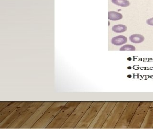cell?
I'll use <instances>...</instances> for the list:
<instances>
[{"label": "cell", "instance_id": "1", "mask_svg": "<svg viewBox=\"0 0 153 129\" xmlns=\"http://www.w3.org/2000/svg\"><path fill=\"white\" fill-rule=\"evenodd\" d=\"M127 42V38L123 36H117L112 38L111 42L112 44L117 46L122 45Z\"/></svg>", "mask_w": 153, "mask_h": 129}, {"label": "cell", "instance_id": "2", "mask_svg": "<svg viewBox=\"0 0 153 129\" xmlns=\"http://www.w3.org/2000/svg\"><path fill=\"white\" fill-rule=\"evenodd\" d=\"M129 39L134 44H140L145 40V37L140 34H134L130 36Z\"/></svg>", "mask_w": 153, "mask_h": 129}, {"label": "cell", "instance_id": "3", "mask_svg": "<svg viewBox=\"0 0 153 129\" xmlns=\"http://www.w3.org/2000/svg\"><path fill=\"white\" fill-rule=\"evenodd\" d=\"M123 18L121 13L114 11H111L108 13V19L111 21H118Z\"/></svg>", "mask_w": 153, "mask_h": 129}, {"label": "cell", "instance_id": "4", "mask_svg": "<svg viewBox=\"0 0 153 129\" xmlns=\"http://www.w3.org/2000/svg\"><path fill=\"white\" fill-rule=\"evenodd\" d=\"M112 31L117 33H121L126 32L127 30V27L123 24H117L114 25L112 28Z\"/></svg>", "mask_w": 153, "mask_h": 129}, {"label": "cell", "instance_id": "5", "mask_svg": "<svg viewBox=\"0 0 153 129\" xmlns=\"http://www.w3.org/2000/svg\"><path fill=\"white\" fill-rule=\"evenodd\" d=\"M111 2L114 4L121 7H128L130 3L128 0H111Z\"/></svg>", "mask_w": 153, "mask_h": 129}, {"label": "cell", "instance_id": "6", "mask_svg": "<svg viewBox=\"0 0 153 129\" xmlns=\"http://www.w3.org/2000/svg\"><path fill=\"white\" fill-rule=\"evenodd\" d=\"M120 51H135L136 48L131 44H126L121 47L120 49Z\"/></svg>", "mask_w": 153, "mask_h": 129}, {"label": "cell", "instance_id": "7", "mask_svg": "<svg viewBox=\"0 0 153 129\" xmlns=\"http://www.w3.org/2000/svg\"><path fill=\"white\" fill-rule=\"evenodd\" d=\"M146 24L148 25H152L153 26V18H150L146 21Z\"/></svg>", "mask_w": 153, "mask_h": 129}]
</instances>
